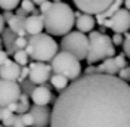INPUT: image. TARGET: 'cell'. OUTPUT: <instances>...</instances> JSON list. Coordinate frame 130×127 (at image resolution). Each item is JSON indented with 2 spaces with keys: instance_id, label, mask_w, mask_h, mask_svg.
Wrapping results in <instances>:
<instances>
[{
  "instance_id": "1",
  "label": "cell",
  "mask_w": 130,
  "mask_h": 127,
  "mask_svg": "<svg viewBox=\"0 0 130 127\" xmlns=\"http://www.w3.org/2000/svg\"><path fill=\"white\" fill-rule=\"evenodd\" d=\"M50 127H130V84L111 74L80 75L55 99Z\"/></svg>"
},
{
  "instance_id": "2",
  "label": "cell",
  "mask_w": 130,
  "mask_h": 127,
  "mask_svg": "<svg viewBox=\"0 0 130 127\" xmlns=\"http://www.w3.org/2000/svg\"><path fill=\"white\" fill-rule=\"evenodd\" d=\"M44 30L50 36H65L75 25V13L64 2H53L43 13Z\"/></svg>"
},
{
  "instance_id": "3",
  "label": "cell",
  "mask_w": 130,
  "mask_h": 127,
  "mask_svg": "<svg viewBox=\"0 0 130 127\" xmlns=\"http://www.w3.org/2000/svg\"><path fill=\"white\" fill-rule=\"evenodd\" d=\"M58 49H59V46L50 34L39 33V34H32L28 37V44H27L25 50L34 61L50 62L53 59V56L59 52Z\"/></svg>"
},
{
  "instance_id": "4",
  "label": "cell",
  "mask_w": 130,
  "mask_h": 127,
  "mask_svg": "<svg viewBox=\"0 0 130 127\" xmlns=\"http://www.w3.org/2000/svg\"><path fill=\"white\" fill-rule=\"evenodd\" d=\"M115 56V47H114L112 39L101 31H90L89 34V52L86 56L87 64H95L104 61L106 58Z\"/></svg>"
},
{
  "instance_id": "5",
  "label": "cell",
  "mask_w": 130,
  "mask_h": 127,
  "mask_svg": "<svg viewBox=\"0 0 130 127\" xmlns=\"http://www.w3.org/2000/svg\"><path fill=\"white\" fill-rule=\"evenodd\" d=\"M50 67H52V71L55 74H62L71 81L81 75L80 59L75 55L67 52V50L58 52L53 56V59L50 61Z\"/></svg>"
},
{
  "instance_id": "6",
  "label": "cell",
  "mask_w": 130,
  "mask_h": 127,
  "mask_svg": "<svg viewBox=\"0 0 130 127\" xmlns=\"http://www.w3.org/2000/svg\"><path fill=\"white\" fill-rule=\"evenodd\" d=\"M61 49L75 55L80 61L86 59L87 52H89V37L86 36V33H81L78 30L77 31H70L65 36H62Z\"/></svg>"
},
{
  "instance_id": "7",
  "label": "cell",
  "mask_w": 130,
  "mask_h": 127,
  "mask_svg": "<svg viewBox=\"0 0 130 127\" xmlns=\"http://www.w3.org/2000/svg\"><path fill=\"white\" fill-rule=\"evenodd\" d=\"M104 25L114 33L126 34L130 30V10L126 8H120L112 16L105 19Z\"/></svg>"
},
{
  "instance_id": "8",
  "label": "cell",
  "mask_w": 130,
  "mask_h": 127,
  "mask_svg": "<svg viewBox=\"0 0 130 127\" xmlns=\"http://www.w3.org/2000/svg\"><path fill=\"white\" fill-rule=\"evenodd\" d=\"M22 90L18 81L0 78V106H8L9 103L18 102Z\"/></svg>"
},
{
  "instance_id": "9",
  "label": "cell",
  "mask_w": 130,
  "mask_h": 127,
  "mask_svg": "<svg viewBox=\"0 0 130 127\" xmlns=\"http://www.w3.org/2000/svg\"><path fill=\"white\" fill-rule=\"evenodd\" d=\"M52 77V67L47 65L46 62L41 61H34L32 64H30V77L32 83L36 84H44L47 83Z\"/></svg>"
},
{
  "instance_id": "10",
  "label": "cell",
  "mask_w": 130,
  "mask_h": 127,
  "mask_svg": "<svg viewBox=\"0 0 130 127\" xmlns=\"http://www.w3.org/2000/svg\"><path fill=\"white\" fill-rule=\"evenodd\" d=\"M78 10L90 15H96L99 12H104L114 0H73Z\"/></svg>"
},
{
  "instance_id": "11",
  "label": "cell",
  "mask_w": 130,
  "mask_h": 127,
  "mask_svg": "<svg viewBox=\"0 0 130 127\" xmlns=\"http://www.w3.org/2000/svg\"><path fill=\"white\" fill-rule=\"evenodd\" d=\"M30 112L32 114V127H47L50 126V118H52V109L47 105H32L30 108Z\"/></svg>"
},
{
  "instance_id": "12",
  "label": "cell",
  "mask_w": 130,
  "mask_h": 127,
  "mask_svg": "<svg viewBox=\"0 0 130 127\" xmlns=\"http://www.w3.org/2000/svg\"><path fill=\"white\" fill-rule=\"evenodd\" d=\"M30 98H31L32 103H36V105H49L50 102H55V99H56V98H53V93L47 83L37 84Z\"/></svg>"
},
{
  "instance_id": "13",
  "label": "cell",
  "mask_w": 130,
  "mask_h": 127,
  "mask_svg": "<svg viewBox=\"0 0 130 127\" xmlns=\"http://www.w3.org/2000/svg\"><path fill=\"white\" fill-rule=\"evenodd\" d=\"M19 75H21V65L16 61L6 59V62L0 65V78L18 81Z\"/></svg>"
},
{
  "instance_id": "14",
  "label": "cell",
  "mask_w": 130,
  "mask_h": 127,
  "mask_svg": "<svg viewBox=\"0 0 130 127\" xmlns=\"http://www.w3.org/2000/svg\"><path fill=\"white\" fill-rule=\"evenodd\" d=\"M25 30L27 34H39L44 30V21H43V15L41 13H31L25 18Z\"/></svg>"
},
{
  "instance_id": "15",
  "label": "cell",
  "mask_w": 130,
  "mask_h": 127,
  "mask_svg": "<svg viewBox=\"0 0 130 127\" xmlns=\"http://www.w3.org/2000/svg\"><path fill=\"white\" fill-rule=\"evenodd\" d=\"M95 24H96V19L90 13H81L80 16L75 18V25H77V30L81 33H90L93 28H95Z\"/></svg>"
},
{
  "instance_id": "16",
  "label": "cell",
  "mask_w": 130,
  "mask_h": 127,
  "mask_svg": "<svg viewBox=\"0 0 130 127\" xmlns=\"http://www.w3.org/2000/svg\"><path fill=\"white\" fill-rule=\"evenodd\" d=\"M120 71V67L115 61V56L111 58H106L102 61V64L98 65V72H102V74H111V75H117Z\"/></svg>"
},
{
  "instance_id": "17",
  "label": "cell",
  "mask_w": 130,
  "mask_h": 127,
  "mask_svg": "<svg viewBox=\"0 0 130 127\" xmlns=\"http://www.w3.org/2000/svg\"><path fill=\"white\" fill-rule=\"evenodd\" d=\"M121 5H124V0H114L112 3L108 6V8L104 10V12H99V13H96V22L99 25H104V22H105V19H108L109 16H112L118 9L121 8Z\"/></svg>"
},
{
  "instance_id": "18",
  "label": "cell",
  "mask_w": 130,
  "mask_h": 127,
  "mask_svg": "<svg viewBox=\"0 0 130 127\" xmlns=\"http://www.w3.org/2000/svg\"><path fill=\"white\" fill-rule=\"evenodd\" d=\"M16 33H13L10 28H6L5 27V30L2 31V40H3V46L6 47V52H8V55H13L16 50L15 47H13V41H15L16 39Z\"/></svg>"
},
{
  "instance_id": "19",
  "label": "cell",
  "mask_w": 130,
  "mask_h": 127,
  "mask_svg": "<svg viewBox=\"0 0 130 127\" xmlns=\"http://www.w3.org/2000/svg\"><path fill=\"white\" fill-rule=\"evenodd\" d=\"M8 27L18 36H27V30H25V18L22 16L13 15L8 22Z\"/></svg>"
},
{
  "instance_id": "20",
  "label": "cell",
  "mask_w": 130,
  "mask_h": 127,
  "mask_svg": "<svg viewBox=\"0 0 130 127\" xmlns=\"http://www.w3.org/2000/svg\"><path fill=\"white\" fill-rule=\"evenodd\" d=\"M70 80L67 78L65 75H62V74H55V75H52L50 77V83H52V86L56 89L58 92H62L70 83H68Z\"/></svg>"
},
{
  "instance_id": "21",
  "label": "cell",
  "mask_w": 130,
  "mask_h": 127,
  "mask_svg": "<svg viewBox=\"0 0 130 127\" xmlns=\"http://www.w3.org/2000/svg\"><path fill=\"white\" fill-rule=\"evenodd\" d=\"M30 96L27 93H21L19 99H18V114H22V112H27L30 111Z\"/></svg>"
},
{
  "instance_id": "22",
  "label": "cell",
  "mask_w": 130,
  "mask_h": 127,
  "mask_svg": "<svg viewBox=\"0 0 130 127\" xmlns=\"http://www.w3.org/2000/svg\"><path fill=\"white\" fill-rule=\"evenodd\" d=\"M28 58H30V55L27 53L25 49H18L15 53H13V61H16L21 67L28 64Z\"/></svg>"
},
{
  "instance_id": "23",
  "label": "cell",
  "mask_w": 130,
  "mask_h": 127,
  "mask_svg": "<svg viewBox=\"0 0 130 127\" xmlns=\"http://www.w3.org/2000/svg\"><path fill=\"white\" fill-rule=\"evenodd\" d=\"M21 5V0H0V8L3 10H13Z\"/></svg>"
},
{
  "instance_id": "24",
  "label": "cell",
  "mask_w": 130,
  "mask_h": 127,
  "mask_svg": "<svg viewBox=\"0 0 130 127\" xmlns=\"http://www.w3.org/2000/svg\"><path fill=\"white\" fill-rule=\"evenodd\" d=\"M19 84H21V90H22V93H27L28 96H31L34 87L37 86V84H36V83H32L30 78H27V80H24V81H21Z\"/></svg>"
},
{
  "instance_id": "25",
  "label": "cell",
  "mask_w": 130,
  "mask_h": 127,
  "mask_svg": "<svg viewBox=\"0 0 130 127\" xmlns=\"http://www.w3.org/2000/svg\"><path fill=\"white\" fill-rule=\"evenodd\" d=\"M27 44H28V39H27L25 36H16L15 41H13V47H15V50H18V49H25Z\"/></svg>"
},
{
  "instance_id": "26",
  "label": "cell",
  "mask_w": 130,
  "mask_h": 127,
  "mask_svg": "<svg viewBox=\"0 0 130 127\" xmlns=\"http://www.w3.org/2000/svg\"><path fill=\"white\" fill-rule=\"evenodd\" d=\"M121 46H123V52H124V55L130 59V33L129 31L126 33V37H124V40H123Z\"/></svg>"
},
{
  "instance_id": "27",
  "label": "cell",
  "mask_w": 130,
  "mask_h": 127,
  "mask_svg": "<svg viewBox=\"0 0 130 127\" xmlns=\"http://www.w3.org/2000/svg\"><path fill=\"white\" fill-rule=\"evenodd\" d=\"M21 115V120L24 121V124L27 127H32V123H34V118H32V114L30 111H27V112H22V114H19Z\"/></svg>"
},
{
  "instance_id": "28",
  "label": "cell",
  "mask_w": 130,
  "mask_h": 127,
  "mask_svg": "<svg viewBox=\"0 0 130 127\" xmlns=\"http://www.w3.org/2000/svg\"><path fill=\"white\" fill-rule=\"evenodd\" d=\"M21 8L25 9L28 13H32V10L36 9V5L32 0H21Z\"/></svg>"
},
{
  "instance_id": "29",
  "label": "cell",
  "mask_w": 130,
  "mask_h": 127,
  "mask_svg": "<svg viewBox=\"0 0 130 127\" xmlns=\"http://www.w3.org/2000/svg\"><path fill=\"white\" fill-rule=\"evenodd\" d=\"M117 75H118L121 80H124V81H127V83H129V81H130V67H127V65H126L124 68H121V70L118 71V74H117Z\"/></svg>"
},
{
  "instance_id": "30",
  "label": "cell",
  "mask_w": 130,
  "mask_h": 127,
  "mask_svg": "<svg viewBox=\"0 0 130 127\" xmlns=\"http://www.w3.org/2000/svg\"><path fill=\"white\" fill-rule=\"evenodd\" d=\"M30 77V67H27V65H22L21 67V75H19V78H18V83H21V81H24Z\"/></svg>"
},
{
  "instance_id": "31",
  "label": "cell",
  "mask_w": 130,
  "mask_h": 127,
  "mask_svg": "<svg viewBox=\"0 0 130 127\" xmlns=\"http://www.w3.org/2000/svg\"><path fill=\"white\" fill-rule=\"evenodd\" d=\"M15 117H16V114H12V115H9L8 118L2 120V124H3L5 127H13V123H15Z\"/></svg>"
},
{
  "instance_id": "32",
  "label": "cell",
  "mask_w": 130,
  "mask_h": 127,
  "mask_svg": "<svg viewBox=\"0 0 130 127\" xmlns=\"http://www.w3.org/2000/svg\"><path fill=\"white\" fill-rule=\"evenodd\" d=\"M123 40H124V37H123V34H120V33H115V34L112 36L114 46H120V44H123Z\"/></svg>"
},
{
  "instance_id": "33",
  "label": "cell",
  "mask_w": 130,
  "mask_h": 127,
  "mask_svg": "<svg viewBox=\"0 0 130 127\" xmlns=\"http://www.w3.org/2000/svg\"><path fill=\"white\" fill-rule=\"evenodd\" d=\"M115 61H117V64H118L120 70H121V68H124V67L127 65V62H126V58H124V53H123V55H115Z\"/></svg>"
},
{
  "instance_id": "34",
  "label": "cell",
  "mask_w": 130,
  "mask_h": 127,
  "mask_svg": "<svg viewBox=\"0 0 130 127\" xmlns=\"http://www.w3.org/2000/svg\"><path fill=\"white\" fill-rule=\"evenodd\" d=\"M52 3H53V2H49V0H46V2H43V3H41V5H40V13H41V15H43V13H44V12L52 6Z\"/></svg>"
},
{
  "instance_id": "35",
  "label": "cell",
  "mask_w": 130,
  "mask_h": 127,
  "mask_svg": "<svg viewBox=\"0 0 130 127\" xmlns=\"http://www.w3.org/2000/svg\"><path fill=\"white\" fill-rule=\"evenodd\" d=\"M13 127H27V126L24 124V121L21 120V115H19V114H18V115L15 117V123H13Z\"/></svg>"
},
{
  "instance_id": "36",
  "label": "cell",
  "mask_w": 130,
  "mask_h": 127,
  "mask_svg": "<svg viewBox=\"0 0 130 127\" xmlns=\"http://www.w3.org/2000/svg\"><path fill=\"white\" fill-rule=\"evenodd\" d=\"M6 59H8V52L0 49V65H3V64L6 62Z\"/></svg>"
},
{
  "instance_id": "37",
  "label": "cell",
  "mask_w": 130,
  "mask_h": 127,
  "mask_svg": "<svg viewBox=\"0 0 130 127\" xmlns=\"http://www.w3.org/2000/svg\"><path fill=\"white\" fill-rule=\"evenodd\" d=\"M12 16H13L12 10H5V12H3V19H5V22H9Z\"/></svg>"
},
{
  "instance_id": "38",
  "label": "cell",
  "mask_w": 130,
  "mask_h": 127,
  "mask_svg": "<svg viewBox=\"0 0 130 127\" xmlns=\"http://www.w3.org/2000/svg\"><path fill=\"white\" fill-rule=\"evenodd\" d=\"M16 15H18V16H22V18H27V16L30 15V13H28V12H27L25 9L18 8V9H16Z\"/></svg>"
},
{
  "instance_id": "39",
  "label": "cell",
  "mask_w": 130,
  "mask_h": 127,
  "mask_svg": "<svg viewBox=\"0 0 130 127\" xmlns=\"http://www.w3.org/2000/svg\"><path fill=\"white\" fill-rule=\"evenodd\" d=\"M93 72H98V67H92L89 64V67L84 70V74H93Z\"/></svg>"
},
{
  "instance_id": "40",
  "label": "cell",
  "mask_w": 130,
  "mask_h": 127,
  "mask_svg": "<svg viewBox=\"0 0 130 127\" xmlns=\"http://www.w3.org/2000/svg\"><path fill=\"white\" fill-rule=\"evenodd\" d=\"M8 108H9V109H10L12 112H15V114H16V111H18V102H12V103H9Z\"/></svg>"
},
{
  "instance_id": "41",
  "label": "cell",
  "mask_w": 130,
  "mask_h": 127,
  "mask_svg": "<svg viewBox=\"0 0 130 127\" xmlns=\"http://www.w3.org/2000/svg\"><path fill=\"white\" fill-rule=\"evenodd\" d=\"M3 30H5V19H3V15L0 13V34H2Z\"/></svg>"
},
{
  "instance_id": "42",
  "label": "cell",
  "mask_w": 130,
  "mask_h": 127,
  "mask_svg": "<svg viewBox=\"0 0 130 127\" xmlns=\"http://www.w3.org/2000/svg\"><path fill=\"white\" fill-rule=\"evenodd\" d=\"M124 6H126V9L130 10V0H124Z\"/></svg>"
},
{
  "instance_id": "43",
  "label": "cell",
  "mask_w": 130,
  "mask_h": 127,
  "mask_svg": "<svg viewBox=\"0 0 130 127\" xmlns=\"http://www.w3.org/2000/svg\"><path fill=\"white\" fill-rule=\"evenodd\" d=\"M32 2H34V5H39V6H40L41 3H43V2H46V0H32Z\"/></svg>"
},
{
  "instance_id": "44",
  "label": "cell",
  "mask_w": 130,
  "mask_h": 127,
  "mask_svg": "<svg viewBox=\"0 0 130 127\" xmlns=\"http://www.w3.org/2000/svg\"><path fill=\"white\" fill-rule=\"evenodd\" d=\"M3 47V40H2V37H0V49Z\"/></svg>"
},
{
  "instance_id": "45",
  "label": "cell",
  "mask_w": 130,
  "mask_h": 127,
  "mask_svg": "<svg viewBox=\"0 0 130 127\" xmlns=\"http://www.w3.org/2000/svg\"><path fill=\"white\" fill-rule=\"evenodd\" d=\"M52 2H62V0H52Z\"/></svg>"
},
{
  "instance_id": "46",
  "label": "cell",
  "mask_w": 130,
  "mask_h": 127,
  "mask_svg": "<svg viewBox=\"0 0 130 127\" xmlns=\"http://www.w3.org/2000/svg\"><path fill=\"white\" fill-rule=\"evenodd\" d=\"M0 127H5V126H3V124H0Z\"/></svg>"
}]
</instances>
